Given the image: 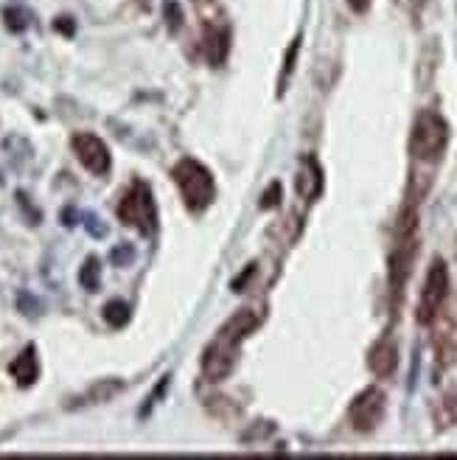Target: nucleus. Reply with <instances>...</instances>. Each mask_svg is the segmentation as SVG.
Listing matches in <instances>:
<instances>
[{
	"label": "nucleus",
	"mask_w": 457,
	"mask_h": 460,
	"mask_svg": "<svg viewBox=\"0 0 457 460\" xmlns=\"http://www.w3.org/2000/svg\"><path fill=\"white\" fill-rule=\"evenodd\" d=\"M259 326V314L256 312H239L233 314L227 323L219 329V334L211 340V345L202 354V374L208 382H222L231 376V371L236 367V357H239V345L244 342V337Z\"/></svg>",
	"instance_id": "1"
},
{
	"label": "nucleus",
	"mask_w": 457,
	"mask_h": 460,
	"mask_svg": "<svg viewBox=\"0 0 457 460\" xmlns=\"http://www.w3.org/2000/svg\"><path fill=\"white\" fill-rule=\"evenodd\" d=\"M171 177L177 182V189L182 194V199H186V208L199 214L205 211L208 205L216 199V182H214V174L205 169L199 160H180V164L171 169Z\"/></svg>",
	"instance_id": "2"
},
{
	"label": "nucleus",
	"mask_w": 457,
	"mask_h": 460,
	"mask_svg": "<svg viewBox=\"0 0 457 460\" xmlns=\"http://www.w3.org/2000/svg\"><path fill=\"white\" fill-rule=\"evenodd\" d=\"M449 144V124L441 119L438 112H421L418 121L413 127V135H409V152L418 160H438L446 152Z\"/></svg>",
	"instance_id": "3"
},
{
	"label": "nucleus",
	"mask_w": 457,
	"mask_h": 460,
	"mask_svg": "<svg viewBox=\"0 0 457 460\" xmlns=\"http://www.w3.org/2000/svg\"><path fill=\"white\" fill-rule=\"evenodd\" d=\"M119 219L135 230H141L144 236H152L157 230V208L146 182H132V189L119 202Z\"/></svg>",
	"instance_id": "4"
},
{
	"label": "nucleus",
	"mask_w": 457,
	"mask_h": 460,
	"mask_svg": "<svg viewBox=\"0 0 457 460\" xmlns=\"http://www.w3.org/2000/svg\"><path fill=\"white\" fill-rule=\"evenodd\" d=\"M446 297H449V270L444 261H432L421 297H418V312H416V320L421 326H429L432 320L441 314Z\"/></svg>",
	"instance_id": "5"
},
{
	"label": "nucleus",
	"mask_w": 457,
	"mask_h": 460,
	"mask_svg": "<svg viewBox=\"0 0 457 460\" xmlns=\"http://www.w3.org/2000/svg\"><path fill=\"white\" fill-rule=\"evenodd\" d=\"M416 256V211H407L401 217L399 225V242L393 250V261H391V289L393 295H401L407 275H409V264H413Z\"/></svg>",
	"instance_id": "6"
},
{
	"label": "nucleus",
	"mask_w": 457,
	"mask_h": 460,
	"mask_svg": "<svg viewBox=\"0 0 457 460\" xmlns=\"http://www.w3.org/2000/svg\"><path fill=\"white\" fill-rule=\"evenodd\" d=\"M348 419L356 432H374L384 419V394L379 387H368L351 402Z\"/></svg>",
	"instance_id": "7"
},
{
	"label": "nucleus",
	"mask_w": 457,
	"mask_h": 460,
	"mask_svg": "<svg viewBox=\"0 0 457 460\" xmlns=\"http://www.w3.org/2000/svg\"><path fill=\"white\" fill-rule=\"evenodd\" d=\"M74 152L79 157V164L90 172V174H96V177H104L112 166V157H110V149L107 144L101 141V137L96 135H90V132H79L74 135Z\"/></svg>",
	"instance_id": "8"
},
{
	"label": "nucleus",
	"mask_w": 457,
	"mask_h": 460,
	"mask_svg": "<svg viewBox=\"0 0 457 460\" xmlns=\"http://www.w3.org/2000/svg\"><path fill=\"white\" fill-rule=\"evenodd\" d=\"M371 371L379 376V379H391L396 374V367H399V351H396V345L391 340H382L376 349L371 351Z\"/></svg>",
	"instance_id": "9"
},
{
	"label": "nucleus",
	"mask_w": 457,
	"mask_h": 460,
	"mask_svg": "<svg viewBox=\"0 0 457 460\" xmlns=\"http://www.w3.org/2000/svg\"><path fill=\"white\" fill-rule=\"evenodd\" d=\"M9 371H12V376L17 379L20 387H31L37 382L40 365H37V349H34V345H29V349L9 365Z\"/></svg>",
	"instance_id": "10"
},
{
	"label": "nucleus",
	"mask_w": 457,
	"mask_h": 460,
	"mask_svg": "<svg viewBox=\"0 0 457 460\" xmlns=\"http://www.w3.org/2000/svg\"><path fill=\"white\" fill-rule=\"evenodd\" d=\"M99 281H101V261L96 256H90L84 261V267L79 270V284L87 289V292H96L99 289Z\"/></svg>",
	"instance_id": "11"
},
{
	"label": "nucleus",
	"mask_w": 457,
	"mask_h": 460,
	"mask_svg": "<svg viewBox=\"0 0 457 460\" xmlns=\"http://www.w3.org/2000/svg\"><path fill=\"white\" fill-rule=\"evenodd\" d=\"M124 390V382H116V379H110V382H101L96 385L90 394L84 396V404H96V402H110L116 394H121Z\"/></svg>",
	"instance_id": "12"
},
{
	"label": "nucleus",
	"mask_w": 457,
	"mask_h": 460,
	"mask_svg": "<svg viewBox=\"0 0 457 460\" xmlns=\"http://www.w3.org/2000/svg\"><path fill=\"white\" fill-rule=\"evenodd\" d=\"M104 320H107V323H110L112 329L127 326V323H129V306L121 304V301H110V304L104 306Z\"/></svg>",
	"instance_id": "13"
},
{
	"label": "nucleus",
	"mask_w": 457,
	"mask_h": 460,
	"mask_svg": "<svg viewBox=\"0 0 457 460\" xmlns=\"http://www.w3.org/2000/svg\"><path fill=\"white\" fill-rule=\"evenodd\" d=\"M224 54H227V31H211L208 34V59L214 65H222L224 62Z\"/></svg>",
	"instance_id": "14"
},
{
	"label": "nucleus",
	"mask_w": 457,
	"mask_h": 460,
	"mask_svg": "<svg viewBox=\"0 0 457 460\" xmlns=\"http://www.w3.org/2000/svg\"><path fill=\"white\" fill-rule=\"evenodd\" d=\"M4 17H6V29L9 31H26V26H29V17H26V12L22 9H6L4 12Z\"/></svg>",
	"instance_id": "15"
},
{
	"label": "nucleus",
	"mask_w": 457,
	"mask_h": 460,
	"mask_svg": "<svg viewBox=\"0 0 457 460\" xmlns=\"http://www.w3.org/2000/svg\"><path fill=\"white\" fill-rule=\"evenodd\" d=\"M112 264H116V267H127V264H132L135 261V250L129 247V244H124V247H116V250H112Z\"/></svg>",
	"instance_id": "16"
},
{
	"label": "nucleus",
	"mask_w": 457,
	"mask_h": 460,
	"mask_svg": "<svg viewBox=\"0 0 457 460\" xmlns=\"http://www.w3.org/2000/svg\"><path fill=\"white\" fill-rule=\"evenodd\" d=\"M278 194H281V186H278V182H272L269 191L261 197V199H264V202H261V208H276V205H278Z\"/></svg>",
	"instance_id": "17"
},
{
	"label": "nucleus",
	"mask_w": 457,
	"mask_h": 460,
	"mask_svg": "<svg viewBox=\"0 0 457 460\" xmlns=\"http://www.w3.org/2000/svg\"><path fill=\"white\" fill-rule=\"evenodd\" d=\"M87 227L93 236H107V227L104 225H96V217H87Z\"/></svg>",
	"instance_id": "18"
},
{
	"label": "nucleus",
	"mask_w": 457,
	"mask_h": 460,
	"mask_svg": "<svg viewBox=\"0 0 457 460\" xmlns=\"http://www.w3.org/2000/svg\"><path fill=\"white\" fill-rule=\"evenodd\" d=\"M348 6H351L356 14H365V12L371 9V0H348Z\"/></svg>",
	"instance_id": "19"
},
{
	"label": "nucleus",
	"mask_w": 457,
	"mask_h": 460,
	"mask_svg": "<svg viewBox=\"0 0 457 460\" xmlns=\"http://www.w3.org/2000/svg\"><path fill=\"white\" fill-rule=\"evenodd\" d=\"M57 29H62L65 34H71V31H74V26H71V17H62V20L57 22Z\"/></svg>",
	"instance_id": "20"
},
{
	"label": "nucleus",
	"mask_w": 457,
	"mask_h": 460,
	"mask_svg": "<svg viewBox=\"0 0 457 460\" xmlns=\"http://www.w3.org/2000/svg\"><path fill=\"white\" fill-rule=\"evenodd\" d=\"M407 4L413 9H421V6H426V0H407Z\"/></svg>",
	"instance_id": "21"
}]
</instances>
